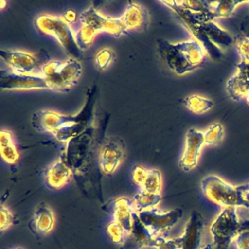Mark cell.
Instances as JSON below:
<instances>
[{
  "instance_id": "4fadbf2b",
  "label": "cell",
  "mask_w": 249,
  "mask_h": 249,
  "mask_svg": "<svg viewBox=\"0 0 249 249\" xmlns=\"http://www.w3.org/2000/svg\"><path fill=\"white\" fill-rule=\"evenodd\" d=\"M125 157L123 141L110 137L105 141L100 152V166L105 174L114 173L120 167Z\"/></svg>"
},
{
  "instance_id": "ba28073f",
  "label": "cell",
  "mask_w": 249,
  "mask_h": 249,
  "mask_svg": "<svg viewBox=\"0 0 249 249\" xmlns=\"http://www.w3.org/2000/svg\"><path fill=\"white\" fill-rule=\"evenodd\" d=\"M141 222L145 226L154 239L170 231L183 215L179 208L168 211H161L155 208L137 213Z\"/></svg>"
},
{
  "instance_id": "d6a6232c",
  "label": "cell",
  "mask_w": 249,
  "mask_h": 249,
  "mask_svg": "<svg viewBox=\"0 0 249 249\" xmlns=\"http://www.w3.org/2000/svg\"><path fill=\"white\" fill-rule=\"evenodd\" d=\"M147 172H148V169L141 165L135 166L132 170V180L139 187L142 186L144 179L146 176Z\"/></svg>"
},
{
  "instance_id": "d6986e66",
  "label": "cell",
  "mask_w": 249,
  "mask_h": 249,
  "mask_svg": "<svg viewBox=\"0 0 249 249\" xmlns=\"http://www.w3.org/2000/svg\"><path fill=\"white\" fill-rule=\"evenodd\" d=\"M72 176V169L65 160L59 159L48 169L46 178L49 187L59 190L68 184Z\"/></svg>"
},
{
  "instance_id": "3957f363",
  "label": "cell",
  "mask_w": 249,
  "mask_h": 249,
  "mask_svg": "<svg viewBox=\"0 0 249 249\" xmlns=\"http://www.w3.org/2000/svg\"><path fill=\"white\" fill-rule=\"evenodd\" d=\"M41 74L49 89L57 92H67L78 83L82 66L78 59L69 58L65 62L53 60L42 65Z\"/></svg>"
},
{
  "instance_id": "83f0119b",
  "label": "cell",
  "mask_w": 249,
  "mask_h": 249,
  "mask_svg": "<svg viewBox=\"0 0 249 249\" xmlns=\"http://www.w3.org/2000/svg\"><path fill=\"white\" fill-rule=\"evenodd\" d=\"M107 232L115 244H124L126 237H129L123 227L114 221H112L107 225Z\"/></svg>"
},
{
  "instance_id": "277c9868",
  "label": "cell",
  "mask_w": 249,
  "mask_h": 249,
  "mask_svg": "<svg viewBox=\"0 0 249 249\" xmlns=\"http://www.w3.org/2000/svg\"><path fill=\"white\" fill-rule=\"evenodd\" d=\"M37 28L44 34L53 36L67 53L74 59L82 57V51L75 40V33L64 17L43 14L36 20Z\"/></svg>"
},
{
  "instance_id": "9c48e42d",
  "label": "cell",
  "mask_w": 249,
  "mask_h": 249,
  "mask_svg": "<svg viewBox=\"0 0 249 249\" xmlns=\"http://www.w3.org/2000/svg\"><path fill=\"white\" fill-rule=\"evenodd\" d=\"M79 18L81 25L89 27L97 35L107 33L113 36H119L126 31L121 18L106 17L93 7L84 11Z\"/></svg>"
},
{
  "instance_id": "8fae6325",
  "label": "cell",
  "mask_w": 249,
  "mask_h": 249,
  "mask_svg": "<svg viewBox=\"0 0 249 249\" xmlns=\"http://www.w3.org/2000/svg\"><path fill=\"white\" fill-rule=\"evenodd\" d=\"M205 228L204 217L199 211L194 210L183 234L174 238L178 249H202Z\"/></svg>"
},
{
  "instance_id": "f546056e",
  "label": "cell",
  "mask_w": 249,
  "mask_h": 249,
  "mask_svg": "<svg viewBox=\"0 0 249 249\" xmlns=\"http://www.w3.org/2000/svg\"><path fill=\"white\" fill-rule=\"evenodd\" d=\"M14 216L8 207L1 205L0 208V230L4 231L8 230L14 224Z\"/></svg>"
},
{
  "instance_id": "44dd1931",
  "label": "cell",
  "mask_w": 249,
  "mask_h": 249,
  "mask_svg": "<svg viewBox=\"0 0 249 249\" xmlns=\"http://www.w3.org/2000/svg\"><path fill=\"white\" fill-rule=\"evenodd\" d=\"M202 28L210 40L219 47H229L234 43L232 37L213 21L202 23Z\"/></svg>"
},
{
  "instance_id": "30bf717a",
  "label": "cell",
  "mask_w": 249,
  "mask_h": 249,
  "mask_svg": "<svg viewBox=\"0 0 249 249\" xmlns=\"http://www.w3.org/2000/svg\"><path fill=\"white\" fill-rule=\"evenodd\" d=\"M0 89L14 90L50 89L43 75H23L11 71H0Z\"/></svg>"
},
{
  "instance_id": "f1b7e54d",
  "label": "cell",
  "mask_w": 249,
  "mask_h": 249,
  "mask_svg": "<svg viewBox=\"0 0 249 249\" xmlns=\"http://www.w3.org/2000/svg\"><path fill=\"white\" fill-rule=\"evenodd\" d=\"M114 53L109 49H104L97 53L95 56V64L99 70L105 71L114 59Z\"/></svg>"
},
{
  "instance_id": "5b68a950",
  "label": "cell",
  "mask_w": 249,
  "mask_h": 249,
  "mask_svg": "<svg viewBox=\"0 0 249 249\" xmlns=\"http://www.w3.org/2000/svg\"><path fill=\"white\" fill-rule=\"evenodd\" d=\"M201 188L204 195L212 202L226 207H244L249 208L244 194L237 186L226 182L218 176L210 175L202 179Z\"/></svg>"
},
{
  "instance_id": "9a60e30c",
  "label": "cell",
  "mask_w": 249,
  "mask_h": 249,
  "mask_svg": "<svg viewBox=\"0 0 249 249\" xmlns=\"http://www.w3.org/2000/svg\"><path fill=\"white\" fill-rule=\"evenodd\" d=\"M226 91L234 101L246 99L249 94V62L240 61L237 72L227 81Z\"/></svg>"
},
{
  "instance_id": "74e56055",
  "label": "cell",
  "mask_w": 249,
  "mask_h": 249,
  "mask_svg": "<svg viewBox=\"0 0 249 249\" xmlns=\"http://www.w3.org/2000/svg\"><path fill=\"white\" fill-rule=\"evenodd\" d=\"M243 194H244L245 200H246V202H247L248 205H249V192H246V193Z\"/></svg>"
},
{
  "instance_id": "4dcf8cb0",
  "label": "cell",
  "mask_w": 249,
  "mask_h": 249,
  "mask_svg": "<svg viewBox=\"0 0 249 249\" xmlns=\"http://www.w3.org/2000/svg\"><path fill=\"white\" fill-rule=\"evenodd\" d=\"M236 48L241 61L249 62V37L240 36L236 39Z\"/></svg>"
},
{
  "instance_id": "6da1fadb",
  "label": "cell",
  "mask_w": 249,
  "mask_h": 249,
  "mask_svg": "<svg viewBox=\"0 0 249 249\" xmlns=\"http://www.w3.org/2000/svg\"><path fill=\"white\" fill-rule=\"evenodd\" d=\"M94 92L89 94L84 107L74 115L53 110H40L33 114L32 126L40 132H49L62 142H68L91 127L94 120Z\"/></svg>"
},
{
  "instance_id": "ffe728a7",
  "label": "cell",
  "mask_w": 249,
  "mask_h": 249,
  "mask_svg": "<svg viewBox=\"0 0 249 249\" xmlns=\"http://www.w3.org/2000/svg\"><path fill=\"white\" fill-rule=\"evenodd\" d=\"M33 224L36 231L41 235L49 234L54 229L56 216L53 209L46 202H41L36 207L33 214Z\"/></svg>"
},
{
  "instance_id": "7402d4cb",
  "label": "cell",
  "mask_w": 249,
  "mask_h": 249,
  "mask_svg": "<svg viewBox=\"0 0 249 249\" xmlns=\"http://www.w3.org/2000/svg\"><path fill=\"white\" fill-rule=\"evenodd\" d=\"M0 153L2 160L7 164H16L19 160V153L10 131L2 129L0 132Z\"/></svg>"
},
{
  "instance_id": "ac0fdd59",
  "label": "cell",
  "mask_w": 249,
  "mask_h": 249,
  "mask_svg": "<svg viewBox=\"0 0 249 249\" xmlns=\"http://www.w3.org/2000/svg\"><path fill=\"white\" fill-rule=\"evenodd\" d=\"M120 18L126 30H145L149 22V14L146 8L135 2H130L127 5Z\"/></svg>"
},
{
  "instance_id": "1f68e13d",
  "label": "cell",
  "mask_w": 249,
  "mask_h": 249,
  "mask_svg": "<svg viewBox=\"0 0 249 249\" xmlns=\"http://www.w3.org/2000/svg\"><path fill=\"white\" fill-rule=\"evenodd\" d=\"M151 247L156 248L157 249H178L174 238L166 240L161 237L154 239Z\"/></svg>"
},
{
  "instance_id": "484cf974",
  "label": "cell",
  "mask_w": 249,
  "mask_h": 249,
  "mask_svg": "<svg viewBox=\"0 0 249 249\" xmlns=\"http://www.w3.org/2000/svg\"><path fill=\"white\" fill-rule=\"evenodd\" d=\"M183 104L192 113L201 114L211 110L213 107V102L209 99L193 94L186 97L183 100Z\"/></svg>"
},
{
  "instance_id": "e575fe53",
  "label": "cell",
  "mask_w": 249,
  "mask_h": 249,
  "mask_svg": "<svg viewBox=\"0 0 249 249\" xmlns=\"http://www.w3.org/2000/svg\"><path fill=\"white\" fill-rule=\"evenodd\" d=\"M64 18H65V19L70 24H71V23L74 22V21H75V19H76V15H75V13L73 11L70 10V11H68L65 13Z\"/></svg>"
},
{
  "instance_id": "603a6c76",
  "label": "cell",
  "mask_w": 249,
  "mask_h": 249,
  "mask_svg": "<svg viewBox=\"0 0 249 249\" xmlns=\"http://www.w3.org/2000/svg\"><path fill=\"white\" fill-rule=\"evenodd\" d=\"M161 194L154 195L141 190L133 198V205L136 213L157 208L161 202Z\"/></svg>"
},
{
  "instance_id": "7c38bea8",
  "label": "cell",
  "mask_w": 249,
  "mask_h": 249,
  "mask_svg": "<svg viewBox=\"0 0 249 249\" xmlns=\"http://www.w3.org/2000/svg\"><path fill=\"white\" fill-rule=\"evenodd\" d=\"M0 57L13 72L23 75H42L38 60L33 53L1 49Z\"/></svg>"
},
{
  "instance_id": "836d02e7",
  "label": "cell",
  "mask_w": 249,
  "mask_h": 249,
  "mask_svg": "<svg viewBox=\"0 0 249 249\" xmlns=\"http://www.w3.org/2000/svg\"><path fill=\"white\" fill-rule=\"evenodd\" d=\"M237 249H249V231H240L236 237Z\"/></svg>"
},
{
  "instance_id": "5bb4252c",
  "label": "cell",
  "mask_w": 249,
  "mask_h": 249,
  "mask_svg": "<svg viewBox=\"0 0 249 249\" xmlns=\"http://www.w3.org/2000/svg\"><path fill=\"white\" fill-rule=\"evenodd\" d=\"M205 144L203 132L195 128H190L187 131L184 152L179 163L180 168L183 171H190L196 167L201 149Z\"/></svg>"
},
{
  "instance_id": "cb8c5ba5",
  "label": "cell",
  "mask_w": 249,
  "mask_h": 249,
  "mask_svg": "<svg viewBox=\"0 0 249 249\" xmlns=\"http://www.w3.org/2000/svg\"><path fill=\"white\" fill-rule=\"evenodd\" d=\"M246 1H214L210 2V13L213 19L228 17L238 5L247 3Z\"/></svg>"
},
{
  "instance_id": "8992f818",
  "label": "cell",
  "mask_w": 249,
  "mask_h": 249,
  "mask_svg": "<svg viewBox=\"0 0 249 249\" xmlns=\"http://www.w3.org/2000/svg\"><path fill=\"white\" fill-rule=\"evenodd\" d=\"M240 229L237 208H223L210 227L213 242L208 249H230L233 240L240 234Z\"/></svg>"
},
{
  "instance_id": "4316f807",
  "label": "cell",
  "mask_w": 249,
  "mask_h": 249,
  "mask_svg": "<svg viewBox=\"0 0 249 249\" xmlns=\"http://www.w3.org/2000/svg\"><path fill=\"white\" fill-rule=\"evenodd\" d=\"M205 143L208 145H215L219 143L224 138V128L219 123L214 124L204 132Z\"/></svg>"
},
{
  "instance_id": "7a4b0ae2",
  "label": "cell",
  "mask_w": 249,
  "mask_h": 249,
  "mask_svg": "<svg viewBox=\"0 0 249 249\" xmlns=\"http://www.w3.org/2000/svg\"><path fill=\"white\" fill-rule=\"evenodd\" d=\"M157 50L169 69L176 75H186L200 68L207 54L196 40L172 43L163 39L157 40Z\"/></svg>"
},
{
  "instance_id": "ab89813d",
  "label": "cell",
  "mask_w": 249,
  "mask_h": 249,
  "mask_svg": "<svg viewBox=\"0 0 249 249\" xmlns=\"http://www.w3.org/2000/svg\"><path fill=\"white\" fill-rule=\"evenodd\" d=\"M21 249V248H17V249Z\"/></svg>"
},
{
  "instance_id": "52a82bcc",
  "label": "cell",
  "mask_w": 249,
  "mask_h": 249,
  "mask_svg": "<svg viewBox=\"0 0 249 249\" xmlns=\"http://www.w3.org/2000/svg\"><path fill=\"white\" fill-rule=\"evenodd\" d=\"M161 2L178 16L185 27L195 36L196 40L200 43L205 53L211 59L218 60L222 57L223 53L221 49L213 44L207 37L202 28V22L196 19L193 11L180 6L177 1H161Z\"/></svg>"
},
{
  "instance_id": "f35d334b",
  "label": "cell",
  "mask_w": 249,
  "mask_h": 249,
  "mask_svg": "<svg viewBox=\"0 0 249 249\" xmlns=\"http://www.w3.org/2000/svg\"><path fill=\"white\" fill-rule=\"evenodd\" d=\"M246 103H247V104L249 105V94L248 95V97H246Z\"/></svg>"
},
{
  "instance_id": "2e32d148",
  "label": "cell",
  "mask_w": 249,
  "mask_h": 249,
  "mask_svg": "<svg viewBox=\"0 0 249 249\" xmlns=\"http://www.w3.org/2000/svg\"><path fill=\"white\" fill-rule=\"evenodd\" d=\"M93 128H89L76 138L67 142V164L73 166L82 164L89 152L91 143Z\"/></svg>"
},
{
  "instance_id": "d4e9b609",
  "label": "cell",
  "mask_w": 249,
  "mask_h": 249,
  "mask_svg": "<svg viewBox=\"0 0 249 249\" xmlns=\"http://www.w3.org/2000/svg\"><path fill=\"white\" fill-rule=\"evenodd\" d=\"M141 190L154 195L161 194L162 189V176L161 172L157 169L148 170Z\"/></svg>"
},
{
  "instance_id": "d590c367",
  "label": "cell",
  "mask_w": 249,
  "mask_h": 249,
  "mask_svg": "<svg viewBox=\"0 0 249 249\" xmlns=\"http://www.w3.org/2000/svg\"><path fill=\"white\" fill-rule=\"evenodd\" d=\"M237 189L241 191L243 193H246V192H249V183H246V184L242 185V186H237Z\"/></svg>"
},
{
  "instance_id": "e0dca14e",
  "label": "cell",
  "mask_w": 249,
  "mask_h": 249,
  "mask_svg": "<svg viewBox=\"0 0 249 249\" xmlns=\"http://www.w3.org/2000/svg\"><path fill=\"white\" fill-rule=\"evenodd\" d=\"M133 201L129 198H118L113 205V221L123 227L128 236L132 234L135 222Z\"/></svg>"
},
{
  "instance_id": "8d00e7d4",
  "label": "cell",
  "mask_w": 249,
  "mask_h": 249,
  "mask_svg": "<svg viewBox=\"0 0 249 249\" xmlns=\"http://www.w3.org/2000/svg\"><path fill=\"white\" fill-rule=\"evenodd\" d=\"M6 1H3V0H2V1H0V9H3L4 8H5V7H6Z\"/></svg>"
}]
</instances>
